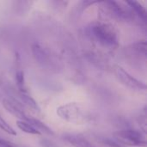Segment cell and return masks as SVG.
I'll return each mask as SVG.
<instances>
[{
	"label": "cell",
	"instance_id": "9a60e30c",
	"mask_svg": "<svg viewBox=\"0 0 147 147\" xmlns=\"http://www.w3.org/2000/svg\"><path fill=\"white\" fill-rule=\"evenodd\" d=\"M0 146L1 147H15V146L9 142V141H7L2 138H0Z\"/></svg>",
	"mask_w": 147,
	"mask_h": 147
},
{
	"label": "cell",
	"instance_id": "52a82bcc",
	"mask_svg": "<svg viewBox=\"0 0 147 147\" xmlns=\"http://www.w3.org/2000/svg\"><path fill=\"white\" fill-rule=\"evenodd\" d=\"M64 139L74 147H95L92 146L90 142H89L84 137L79 134H65L64 135Z\"/></svg>",
	"mask_w": 147,
	"mask_h": 147
},
{
	"label": "cell",
	"instance_id": "5bb4252c",
	"mask_svg": "<svg viewBox=\"0 0 147 147\" xmlns=\"http://www.w3.org/2000/svg\"><path fill=\"white\" fill-rule=\"evenodd\" d=\"M104 143H105L108 146L110 147H125L123 145L120 144L119 142L114 141V140H104Z\"/></svg>",
	"mask_w": 147,
	"mask_h": 147
},
{
	"label": "cell",
	"instance_id": "277c9868",
	"mask_svg": "<svg viewBox=\"0 0 147 147\" xmlns=\"http://www.w3.org/2000/svg\"><path fill=\"white\" fill-rule=\"evenodd\" d=\"M114 72L121 84L126 85L127 87L135 90H146V85L143 82L136 79L134 78L131 74H129L124 68H122L120 65H115L114 67Z\"/></svg>",
	"mask_w": 147,
	"mask_h": 147
},
{
	"label": "cell",
	"instance_id": "7c38bea8",
	"mask_svg": "<svg viewBox=\"0 0 147 147\" xmlns=\"http://www.w3.org/2000/svg\"><path fill=\"white\" fill-rule=\"evenodd\" d=\"M16 81L18 87V90L21 93H27L25 88V79H24V72L22 71H19L16 74Z\"/></svg>",
	"mask_w": 147,
	"mask_h": 147
},
{
	"label": "cell",
	"instance_id": "5b68a950",
	"mask_svg": "<svg viewBox=\"0 0 147 147\" xmlns=\"http://www.w3.org/2000/svg\"><path fill=\"white\" fill-rule=\"evenodd\" d=\"M107 5L110 14L119 19L128 20L133 17V11L130 9L131 8H127L126 5H123L121 3L115 1H108L104 2Z\"/></svg>",
	"mask_w": 147,
	"mask_h": 147
},
{
	"label": "cell",
	"instance_id": "3957f363",
	"mask_svg": "<svg viewBox=\"0 0 147 147\" xmlns=\"http://www.w3.org/2000/svg\"><path fill=\"white\" fill-rule=\"evenodd\" d=\"M117 140V142L125 146H131L146 147V141L145 134L137 130L127 129L116 132L114 134Z\"/></svg>",
	"mask_w": 147,
	"mask_h": 147
},
{
	"label": "cell",
	"instance_id": "8992f818",
	"mask_svg": "<svg viewBox=\"0 0 147 147\" xmlns=\"http://www.w3.org/2000/svg\"><path fill=\"white\" fill-rule=\"evenodd\" d=\"M3 106L7 112H9L10 115H12L16 118H18L20 121H27L28 120V116L26 115V114L22 110L20 103H16L15 102H12L9 99H3Z\"/></svg>",
	"mask_w": 147,
	"mask_h": 147
},
{
	"label": "cell",
	"instance_id": "ba28073f",
	"mask_svg": "<svg viewBox=\"0 0 147 147\" xmlns=\"http://www.w3.org/2000/svg\"><path fill=\"white\" fill-rule=\"evenodd\" d=\"M127 4L129 5V7L131 8V9H133L135 14H137L145 22H146V8L140 3H139L137 1H128V2H127Z\"/></svg>",
	"mask_w": 147,
	"mask_h": 147
},
{
	"label": "cell",
	"instance_id": "6da1fadb",
	"mask_svg": "<svg viewBox=\"0 0 147 147\" xmlns=\"http://www.w3.org/2000/svg\"><path fill=\"white\" fill-rule=\"evenodd\" d=\"M57 115L65 121L83 125L87 123L90 119V112L80 103L69 102L59 106L57 109Z\"/></svg>",
	"mask_w": 147,
	"mask_h": 147
},
{
	"label": "cell",
	"instance_id": "8fae6325",
	"mask_svg": "<svg viewBox=\"0 0 147 147\" xmlns=\"http://www.w3.org/2000/svg\"><path fill=\"white\" fill-rule=\"evenodd\" d=\"M16 126L21 131H22V132H24L26 134H33V135H40V133L38 130H36L29 122H28L26 121L18 120L16 121Z\"/></svg>",
	"mask_w": 147,
	"mask_h": 147
},
{
	"label": "cell",
	"instance_id": "30bf717a",
	"mask_svg": "<svg viewBox=\"0 0 147 147\" xmlns=\"http://www.w3.org/2000/svg\"><path fill=\"white\" fill-rule=\"evenodd\" d=\"M19 98L22 101V103L24 104L26 107H28V109H30L31 110L34 111V112H39L40 109L36 103V102L29 96L27 95V93H19Z\"/></svg>",
	"mask_w": 147,
	"mask_h": 147
},
{
	"label": "cell",
	"instance_id": "4fadbf2b",
	"mask_svg": "<svg viewBox=\"0 0 147 147\" xmlns=\"http://www.w3.org/2000/svg\"><path fill=\"white\" fill-rule=\"evenodd\" d=\"M0 129L9 135H13V136L16 135V132L15 131V129L11 126H9L1 115H0Z\"/></svg>",
	"mask_w": 147,
	"mask_h": 147
},
{
	"label": "cell",
	"instance_id": "9c48e42d",
	"mask_svg": "<svg viewBox=\"0 0 147 147\" xmlns=\"http://www.w3.org/2000/svg\"><path fill=\"white\" fill-rule=\"evenodd\" d=\"M26 121L29 122L36 130H38V131L40 133V134H41L42 133H44V134H48V135H53V130H52L50 127H48L45 123L41 122L40 121H39V120H37V119L29 118V117H28V120H27Z\"/></svg>",
	"mask_w": 147,
	"mask_h": 147
},
{
	"label": "cell",
	"instance_id": "7a4b0ae2",
	"mask_svg": "<svg viewBox=\"0 0 147 147\" xmlns=\"http://www.w3.org/2000/svg\"><path fill=\"white\" fill-rule=\"evenodd\" d=\"M91 33L96 40L109 47H115L118 45V34L114 27L109 23L97 22L91 28Z\"/></svg>",
	"mask_w": 147,
	"mask_h": 147
}]
</instances>
